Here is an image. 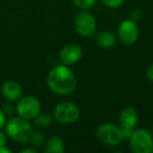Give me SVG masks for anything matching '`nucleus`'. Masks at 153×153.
I'll use <instances>...</instances> for the list:
<instances>
[{"instance_id": "1", "label": "nucleus", "mask_w": 153, "mask_h": 153, "mask_svg": "<svg viewBox=\"0 0 153 153\" xmlns=\"http://www.w3.org/2000/svg\"><path fill=\"white\" fill-rule=\"evenodd\" d=\"M46 84L53 94L58 96H67L76 89V78L69 66L60 64L49 71Z\"/></svg>"}, {"instance_id": "2", "label": "nucleus", "mask_w": 153, "mask_h": 153, "mask_svg": "<svg viewBox=\"0 0 153 153\" xmlns=\"http://www.w3.org/2000/svg\"><path fill=\"white\" fill-rule=\"evenodd\" d=\"M4 128L7 135L17 143L28 142L34 132L30 122L19 115L7 120Z\"/></svg>"}, {"instance_id": "3", "label": "nucleus", "mask_w": 153, "mask_h": 153, "mask_svg": "<svg viewBox=\"0 0 153 153\" xmlns=\"http://www.w3.org/2000/svg\"><path fill=\"white\" fill-rule=\"evenodd\" d=\"M96 137L102 145L107 147L119 146L125 138L120 125L112 123H103L96 129Z\"/></svg>"}, {"instance_id": "4", "label": "nucleus", "mask_w": 153, "mask_h": 153, "mask_svg": "<svg viewBox=\"0 0 153 153\" xmlns=\"http://www.w3.org/2000/svg\"><path fill=\"white\" fill-rule=\"evenodd\" d=\"M129 147L134 153H152L153 152V135L147 129H135L130 136Z\"/></svg>"}, {"instance_id": "5", "label": "nucleus", "mask_w": 153, "mask_h": 153, "mask_svg": "<svg viewBox=\"0 0 153 153\" xmlns=\"http://www.w3.org/2000/svg\"><path fill=\"white\" fill-rule=\"evenodd\" d=\"M53 120L60 124L69 125L80 119V108L72 102H60L53 109Z\"/></svg>"}, {"instance_id": "6", "label": "nucleus", "mask_w": 153, "mask_h": 153, "mask_svg": "<svg viewBox=\"0 0 153 153\" xmlns=\"http://www.w3.org/2000/svg\"><path fill=\"white\" fill-rule=\"evenodd\" d=\"M74 24L76 32L83 38L94 36L98 28V23L94 16L86 10H81L79 13H76Z\"/></svg>"}, {"instance_id": "7", "label": "nucleus", "mask_w": 153, "mask_h": 153, "mask_svg": "<svg viewBox=\"0 0 153 153\" xmlns=\"http://www.w3.org/2000/svg\"><path fill=\"white\" fill-rule=\"evenodd\" d=\"M16 112L28 121L34 120L41 112V102L34 96H22L16 104Z\"/></svg>"}, {"instance_id": "8", "label": "nucleus", "mask_w": 153, "mask_h": 153, "mask_svg": "<svg viewBox=\"0 0 153 153\" xmlns=\"http://www.w3.org/2000/svg\"><path fill=\"white\" fill-rule=\"evenodd\" d=\"M140 37V30L137 23L131 19H126L122 21L117 28V38L122 44L129 46L138 40Z\"/></svg>"}, {"instance_id": "9", "label": "nucleus", "mask_w": 153, "mask_h": 153, "mask_svg": "<svg viewBox=\"0 0 153 153\" xmlns=\"http://www.w3.org/2000/svg\"><path fill=\"white\" fill-rule=\"evenodd\" d=\"M120 127L123 130L125 138H128L130 134L136 129L138 124V112L134 107L127 106L120 111L119 114Z\"/></svg>"}, {"instance_id": "10", "label": "nucleus", "mask_w": 153, "mask_h": 153, "mask_svg": "<svg viewBox=\"0 0 153 153\" xmlns=\"http://www.w3.org/2000/svg\"><path fill=\"white\" fill-rule=\"evenodd\" d=\"M82 56H83V49L80 45L76 44V43L66 44L65 46L60 49L59 53H58V57H59L61 63L67 66L76 64L81 60Z\"/></svg>"}, {"instance_id": "11", "label": "nucleus", "mask_w": 153, "mask_h": 153, "mask_svg": "<svg viewBox=\"0 0 153 153\" xmlns=\"http://www.w3.org/2000/svg\"><path fill=\"white\" fill-rule=\"evenodd\" d=\"M2 96L10 102H17L23 94L21 85L16 81H7L1 86Z\"/></svg>"}, {"instance_id": "12", "label": "nucleus", "mask_w": 153, "mask_h": 153, "mask_svg": "<svg viewBox=\"0 0 153 153\" xmlns=\"http://www.w3.org/2000/svg\"><path fill=\"white\" fill-rule=\"evenodd\" d=\"M117 38L113 33L109 30H102L96 35V43L99 47L104 49L112 48L117 44Z\"/></svg>"}, {"instance_id": "13", "label": "nucleus", "mask_w": 153, "mask_h": 153, "mask_svg": "<svg viewBox=\"0 0 153 153\" xmlns=\"http://www.w3.org/2000/svg\"><path fill=\"white\" fill-rule=\"evenodd\" d=\"M45 153H64L65 152V144L60 136L53 135L46 140L44 147Z\"/></svg>"}, {"instance_id": "14", "label": "nucleus", "mask_w": 153, "mask_h": 153, "mask_svg": "<svg viewBox=\"0 0 153 153\" xmlns=\"http://www.w3.org/2000/svg\"><path fill=\"white\" fill-rule=\"evenodd\" d=\"M34 125L39 129H46L53 124V115L47 112H40L34 120Z\"/></svg>"}, {"instance_id": "15", "label": "nucleus", "mask_w": 153, "mask_h": 153, "mask_svg": "<svg viewBox=\"0 0 153 153\" xmlns=\"http://www.w3.org/2000/svg\"><path fill=\"white\" fill-rule=\"evenodd\" d=\"M30 144H32V147H34V148H36V149L40 148L45 143L44 134L41 131H34L30 138Z\"/></svg>"}, {"instance_id": "16", "label": "nucleus", "mask_w": 153, "mask_h": 153, "mask_svg": "<svg viewBox=\"0 0 153 153\" xmlns=\"http://www.w3.org/2000/svg\"><path fill=\"white\" fill-rule=\"evenodd\" d=\"M74 3L79 10H90L97 3V0H74Z\"/></svg>"}, {"instance_id": "17", "label": "nucleus", "mask_w": 153, "mask_h": 153, "mask_svg": "<svg viewBox=\"0 0 153 153\" xmlns=\"http://www.w3.org/2000/svg\"><path fill=\"white\" fill-rule=\"evenodd\" d=\"M101 1L105 7H109V9H117L124 4L125 0H101Z\"/></svg>"}, {"instance_id": "18", "label": "nucleus", "mask_w": 153, "mask_h": 153, "mask_svg": "<svg viewBox=\"0 0 153 153\" xmlns=\"http://www.w3.org/2000/svg\"><path fill=\"white\" fill-rule=\"evenodd\" d=\"M130 19L133 20L134 22H140L142 21V19L144 18V13H143V11L140 9H133L131 10V12H130Z\"/></svg>"}, {"instance_id": "19", "label": "nucleus", "mask_w": 153, "mask_h": 153, "mask_svg": "<svg viewBox=\"0 0 153 153\" xmlns=\"http://www.w3.org/2000/svg\"><path fill=\"white\" fill-rule=\"evenodd\" d=\"M2 111L5 113L7 117V115L11 117V115H13L14 113L16 112V106H14V105L9 101V103H5V104L2 106Z\"/></svg>"}, {"instance_id": "20", "label": "nucleus", "mask_w": 153, "mask_h": 153, "mask_svg": "<svg viewBox=\"0 0 153 153\" xmlns=\"http://www.w3.org/2000/svg\"><path fill=\"white\" fill-rule=\"evenodd\" d=\"M146 76L149 81L153 82V63H151L150 65L147 67L146 69Z\"/></svg>"}, {"instance_id": "21", "label": "nucleus", "mask_w": 153, "mask_h": 153, "mask_svg": "<svg viewBox=\"0 0 153 153\" xmlns=\"http://www.w3.org/2000/svg\"><path fill=\"white\" fill-rule=\"evenodd\" d=\"M7 115L2 111V109H0V129L5 127V124H7Z\"/></svg>"}, {"instance_id": "22", "label": "nucleus", "mask_w": 153, "mask_h": 153, "mask_svg": "<svg viewBox=\"0 0 153 153\" xmlns=\"http://www.w3.org/2000/svg\"><path fill=\"white\" fill-rule=\"evenodd\" d=\"M7 134H5L3 131H1V129H0V147L5 146V144H7Z\"/></svg>"}, {"instance_id": "23", "label": "nucleus", "mask_w": 153, "mask_h": 153, "mask_svg": "<svg viewBox=\"0 0 153 153\" xmlns=\"http://www.w3.org/2000/svg\"><path fill=\"white\" fill-rule=\"evenodd\" d=\"M37 152H38V149L34 148V147H32V148H25L23 150H21V153H37Z\"/></svg>"}, {"instance_id": "24", "label": "nucleus", "mask_w": 153, "mask_h": 153, "mask_svg": "<svg viewBox=\"0 0 153 153\" xmlns=\"http://www.w3.org/2000/svg\"><path fill=\"white\" fill-rule=\"evenodd\" d=\"M0 153H12V150H10L5 146H1L0 147Z\"/></svg>"}, {"instance_id": "25", "label": "nucleus", "mask_w": 153, "mask_h": 153, "mask_svg": "<svg viewBox=\"0 0 153 153\" xmlns=\"http://www.w3.org/2000/svg\"><path fill=\"white\" fill-rule=\"evenodd\" d=\"M151 133H152V135H153V127H152V130H151Z\"/></svg>"}]
</instances>
